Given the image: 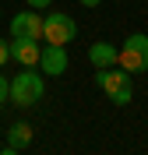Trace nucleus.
I'll return each instance as SVG.
<instances>
[{
    "instance_id": "nucleus-1",
    "label": "nucleus",
    "mask_w": 148,
    "mask_h": 155,
    "mask_svg": "<svg viewBox=\"0 0 148 155\" xmlns=\"http://www.w3.org/2000/svg\"><path fill=\"white\" fill-rule=\"evenodd\" d=\"M42 92H46V85H42V74H39V71L21 67L18 74L11 78V102H14L18 109L35 106V102L42 99Z\"/></svg>"
},
{
    "instance_id": "nucleus-2",
    "label": "nucleus",
    "mask_w": 148,
    "mask_h": 155,
    "mask_svg": "<svg viewBox=\"0 0 148 155\" xmlns=\"http://www.w3.org/2000/svg\"><path fill=\"white\" fill-rule=\"evenodd\" d=\"M117 67H123L127 74H141V71H148V35H141V32L127 35V42H123V49H120Z\"/></svg>"
},
{
    "instance_id": "nucleus-3",
    "label": "nucleus",
    "mask_w": 148,
    "mask_h": 155,
    "mask_svg": "<svg viewBox=\"0 0 148 155\" xmlns=\"http://www.w3.org/2000/svg\"><path fill=\"white\" fill-rule=\"evenodd\" d=\"M74 35H78V25H74L71 14H64V11H49L46 18H42V39H46V42H53V46H67Z\"/></svg>"
},
{
    "instance_id": "nucleus-4",
    "label": "nucleus",
    "mask_w": 148,
    "mask_h": 155,
    "mask_svg": "<svg viewBox=\"0 0 148 155\" xmlns=\"http://www.w3.org/2000/svg\"><path fill=\"white\" fill-rule=\"evenodd\" d=\"M39 57H42V46L39 39H11V60L14 64H21V67L28 71H39Z\"/></svg>"
},
{
    "instance_id": "nucleus-5",
    "label": "nucleus",
    "mask_w": 148,
    "mask_h": 155,
    "mask_svg": "<svg viewBox=\"0 0 148 155\" xmlns=\"http://www.w3.org/2000/svg\"><path fill=\"white\" fill-rule=\"evenodd\" d=\"M11 35L18 39H42V14L39 11H21V14H14L11 18Z\"/></svg>"
},
{
    "instance_id": "nucleus-6",
    "label": "nucleus",
    "mask_w": 148,
    "mask_h": 155,
    "mask_svg": "<svg viewBox=\"0 0 148 155\" xmlns=\"http://www.w3.org/2000/svg\"><path fill=\"white\" fill-rule=\"evenodd\" d=\"M67 46H53V42H46V49H42V57H39V71L46 78H60L64 71H67Z\"/></svg>"
},
{
    "instance_id": "nucleus-7",
    "label": "nucleus",
    "mask_w": 148,
    "mask_h": 155,
    "mask_svg": "<svg viewBox=\"0 0 148 155\" xmlns=\"http://www.w3.org/2000/svg\"><path fill=\"white\" fill-rule=\"evenodd\" d=\"M95 85L106 92V95H113V92H120L123 85H130V74L123 67H99L95 71Z\"/></svg>"
},
{
    "instance_id": "nucleus-8",
    "label": "nucleus",
    "mask_w": 148,
    "mask_h": 155,
    "mask_svg": "<svg viewBox=\"0 0 148 155\" xmlns=\"http://www.w3.org/2000/svg\"><path fill=\"white\" fill-rule=\"evenodd\" d=\"M88 60L99 67H117V60H120V49L117 46H109V42H92L88 46Z\"/></svg>"
},
{
    "instance_id": "nucleus-9",
    "label": "nucleus",
    "mask_w": 148,
    "mask_h": 155,
    "mask_svg": "<svg viewBox=\"0 0 148 155\" xmlns=\"http://www.w3.org/2000/svg\"><path fill=\"white\" fill-rule=\"evenodd\" d=\"M7 145L11 148H28L32 145V124H25V120H18V124H11L7 127Z\"/></svg>"
},
{
    "instance_id": "nucleus-10",
    "label": "nucleus",
    "mask_w": 148,
    "mask_h": 155,
    "mask_svg": "<svg viewBox=\"0 0 148 155\" xmlns=\"http://www.w3.org/2000/svg\"><path fill=\"white\" fill-rule=\"evenodd\" d=\"M130 95H134V92H130V85H123L120 92H113V95H109V102H113V106H127Z\"/></svg>"
},
{
    "instance_id": "nucleus-11",
    "label": "nucleus",
    "mask_w": 148,
    "mask_h": 155,
    "mask_svg": "<svg viewBox=\"0 0 148 155\" xmlns=\"http://www.w3.org/2000/svg\"><path fill=\"white\" fill-rule=\"evenodd\" d=\"M4 102H11V81L0 74V106H4Z\"/></svg>"
},
{
    "instance_id": "nucleus-12",
    "label": "nucleus",
    "mask_w": 148,
    "mask_h": 155,
    "mask_svg": "<svg viewBox=\"0 0 148 155\" xmlns=\"http://www.w3.org/2000/svg\"><path fill=\"white\" fill-rule=\"evenodd\" d=\"M7 60H11V42H7V39H0V67H4Z\"/></svg>"
},
{
    "instance_id": "nucleus-13",
    "label": "nucleus",
    "mask_w": 148,
    "mask_h": 155,
    "mask_svg": "<svg viewBox=\"0 0 148 155\" xmlns=\"http://www.w3.org/2000/svg\"><path fill=\"white\" fill-rule=\"evenodd\" d=\"M53 0H25V7H32V11H42V7H49Z\"/></svg>"
},
{
    "instance_id": "nucleus-14",
    "label": "nucleus",
    "mask_w": 148,
    "mask_h": 155,
    "mask_svg": "<svg viewBox=\"0 0 148 155\" xmlns=\"http://www.w3.org/2000/svg\"><path fill=\"white\" fill-rule=\"evenodd\" d=\"M102 0H81V7H99Z\"/></svg>"
},
{
    "instance_id": "nucleus-15",
    "label": "nucleus",
    "mask_w": 148,
    "mask_h": 155,
    "mask_svg": "<svg viewBox=\"0 0 148 155\" xmlns=\"http://www.w3.org/2000/svg\"><path fill=\"white\" fill-rule=\"evenodd\" d=\"M0 155H18V148H11V145H7V148H0Z\"/></svg>"
},
{
    "instance_id": "nucleus-16",
    "label": "nucleus",
    "mask_w": 148,
    "mask_h": 155,
    "mask_svg": "<svg viewBox=\"0 0 148 155\" xmlns=\"http://www.w3.org/2000/svg\"><path fill=\"white\" fill-rule=\"evenodd\" d=\"M0 18H4V14H0Z\"/></svg>"
}]
</instances>
